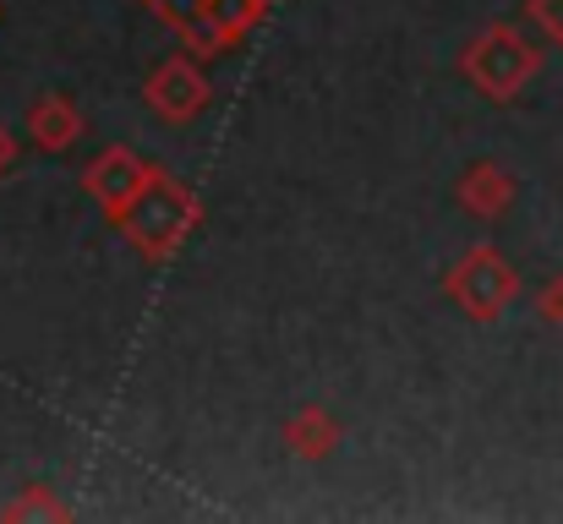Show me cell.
Here are the masks:
<instances>
[{
	"label": "cell",
	"mask_w": 563,
	"mask_h": 524,
	"mask_svg": "<svg viewBox=\"0 0 563 524\" xmlns=\"http://www.w3.org/2000/svg\"><path fill=\"white\" fill-rule=\"evenodd\" d=\"M460 71L471 77V88L476 93H487V99H515L537 71H542V49L520 33V27H509V22H493L487 33H476L471 38V49L460 55Z\"/></svg>",
	"instance_id": "cell-2"
},
{
	"label": "cell",
	"mask_w": 563,
	"mask_h": 524,
	"mask_svg": "<svg viewBox=\"0 0 563 524\" xmlns=\"http://www.w3.org/2000/svg\"><path fill=\"white\" fill-rule=\"evenodd\" d=\"M148 5L187 38L197 55H219V49L241 44L274 0H148Z\"/></svg>",
	"instance_id": "cell-3"
},
{
	"label": "cell",
	"mask_w": 563,
	"mask_h": 524,
	"mask_svg": "<svg viewBox=\"0 0 563 524\" xmlns=\"http://www.w3.org/2000/svg\"><path fill=\"white\" fill-rule=\"evenodd\" d=\"M5 520H66V503H55V498H44L38 487H27V498L5 503Z\"/></svg>",
	"instance_id": "cell-10"
},
{
	"label": "cell",
	"mask_w": 563,
	"mask_h": 524,
	"mask_svg": "<svg viewBox=\"0 0 563 524\" xmlns=\"http://www.w3.org/2000/svg\"><path fill=\"white\" fill-rule=\"evenodd\" d=\"M526 11L542 22V33H548V38H553V44L563 49V0H531Z\"/></svg>",
	"instance_id": "cell-11"
},
{
	"label": "cell",
	"mask_w": 563,
	"mask_h": 524,
	"mask_svg": "<svg viewBox=\"0 0 563 524\" xmlns=\"http://www.w3.org/2000/svg\"><path fill=\"white\" fill-rule=\"evenodd\" d=\"M285 448L296 454V459H329L334 448H340V421L329 415V410H318V404H307V410H296L290 421H285Z\"/></svg>",
	"instance_id": "cell-9"
},
{
	"label": "cell",
	"mask_w": 563,
	"mask_h": 524,
	"mask_svg": "<svg viewBox=\"0 0 563 524\" xmlns=\"http://www.w3.org/2000/svg\"><path fill=\"white\" fill-rule=\"evenodd\" d=\"M537 312H542L553 328H563V274H553V279L542 285V296H537Z\"/></svg>",
	"instance_id": "cell-12"
},
{
	"label": "cell",
	"mask_w": 563,
	"mask_h": 524,
	"mask_svg": "<svg viewBox=\"0 0 563 524\" xmlns=\"http://www.w3.org/2000/svg\"><path fill=\"white\" fill-rule=\"evenodd\" d=\"M27 137L44 148V154H60L82 137V110L66 99V93H44L27 104Z\"/></svg>",
	"instance_id": "cell-7"
},
{
	"label": "cell",
	"mask_w": 563,
	"mask_h": 524,
	"mask_svg": "<svg viewBox=\"0 0 563 524\" xmlns=\"http://www.w3.org/2000/svg\"><path fill=\"white\" fill-rule=\"evenodd\" d=\"M197 219H202L197 197H191L170 170H154V180L115 213L121 235H126L148 263H170V257L187 246V235L197 230Z\"/></svg>",
	"instance_id": "cell-1"
},
{
	"label": "cell",
	"mask_w": 563,
	"mask_h": 524,
	"mask_svg": "<svg viewBox=\"0 0 563 524\" xmlns=\"http://www.w3.org/2000/svg\"><path fill=\"white\" fill-rule=\"evenodd\" d=\"M443 296H449L465 317L493 323V317L520 296V274L509 268V257H504V252H493V246H471V252L449 268Z\"/></svg>",
	"instance_id": "cell-4"
},
{
	"label": "cell",
	"mask_w": 563,
	"mask_h": 524,
	"mask_svg": "<svg viewBox=\"0 0 563 524\" xmlns=\"http://www.w3.org/2000/svg\"><path fill=\"white\" fill-rule=\"evenodd\" d=\"M154 170H159V165H143L132 148H104V154L82 170V186H88V197L115 219V213H121V208L154 180Z\"/></svg>",
	"instance_id": "cell-6"
},
{
	"label": "cell",
	"mask_w": 563,
	"mask_h": 524,
	"mask_svg": "<svg viewBox=\"0 0 563 524\" xmlns=\"http://www.w3.org/2000/svg\"><path fill=\"white\" fill-rule=\"evenodd\" d=\"M143 93H148V104H154L165 121H191V115H202V110H208V99H213V88H208L202 66L187 60V55L159 60Z\"/></svg>",
	"instance_id": "cell-5"
},
{
	"label": "cell",
	"mask_w": 563,
	"mask_h": 524,
	"mask_svg": "<svg viewBox=\"0 0 563 524\" xmlns=\"http://www.w3.org/2000/svg\"><path fill=\"white\" fill-rule=\"evenodd\" d=\"M509 202H515V175L504 170V165L482 159V165H471V170L460 175V208L465 213L498 219V213H509Z\"/></svg>",
	"instance_id": "cell-8"
}]
</instances>
